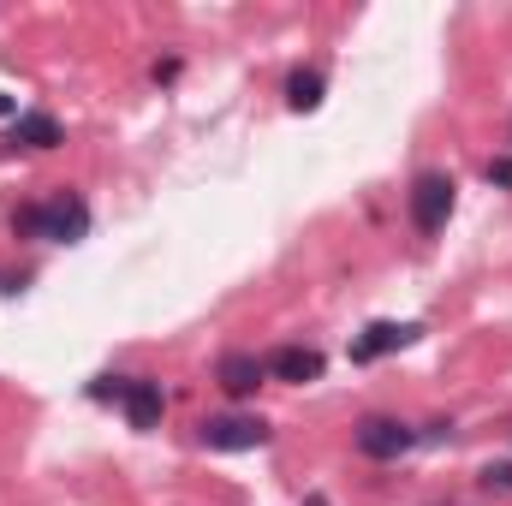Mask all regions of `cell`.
<instances>
[{
  "mask_svg": "<svg viewBox=\"0 0 512 506\" xmlns=\"http://www.w3.org/2000/svg\"><path fill=\"white\" fill-rule=\"evenodd\" d=\"M18 233H30V239H54V245H78L84 233H90V209H84V197H72V191H60V197H48V203H30L18 221H12Z\"/></svg>",
  "mask_w": 512,
  "mask_h": 506,
  "instance_id": "cell-1",
  "label": "cell"
},
{
  "mask_svg": "<svg viewBox=\"0 0 512 506\" xmlns=\"http://www.w3.org/2000/svg\"><path fill=\"white\" fill-rule=\"evenodd\" d=\"M90 393H96V399H120V405H126V417H131V429H155V423H161V411H167L161 381H149V376H131V381L102 376Z\"/></svg>",
  "mask_w": 512,
  "mask_h": 506,
  "instance_id": "cell-2",
  "label": "cell"
},
{
  "mask_svg": "<svg viewBox=\"0 0 512 506\" xmlns=\"http://www.w3.org/2000/svg\"><path fill=\"white\" fill-rule=\"evenodd\" d=\"M453 173H417V185H411V221H417V233H441L447 227V215H453Z\"/></svg>",
  "mask_w": 512,
  "mask_h": 506,
  "instance_id": "cell-3",
  "label": "cell"
},
{
  "mask_svg": "<svg viewBox=\"0 0 512 506\" xmlns=\"http://www.w3.org/2000/svg\"><path fill=\"white\" fill-rule=\"evenodd\" d=\"M197 441L209 453H251V447H268V423L262 417H209L197 429Z\"/></svg>",
  "mask_w": 512,
  "mask_h": 506,
  "instance_id": "cell-4",
  "label": "cell"
},
{
  "mask_svg": "<svg viewBox=\"0 0 512 506\" xmlns=\"http://www.w3.org/2000/svg\"><path fill=\"white\" fill-rule=\"evenodd\" d=\"M417 447V429H405L399 417H364L358 423V453L364 459H399Z\"/></svg>",
  "mask_w": 512,
  "mask_h": 506,
  "instance_id": "cell-5",
  "label": "cell"
},
{
  "mask_svg": "<svg viewBox=\"0 0 512 506\" xmlns=\"http://www.w3.org/2000/svg\"><path fill=\"white\" fill-rule=\"evenodd\" d=\"M423 328L417 322H370L358 340H352V364H376V358H387V352H399V346H411Z\"/></svg>",
  "mask_w": 512,
  "mask_h": 506,
  "instance_id": "cell-6",
  "label": "cell"
},
{
  "mask_svg": "<svg viewBox=\"0 0 512 506\" xmlns=\"http://www.w3.org/2000/svg\"><path fill=\"white\" fill-rule=\"evenodd\" d=\"M215 376H221V387H227L233 399H251L256 387H262V376H268V364H262V358H251V352H227Z\"/></svg>",
  "mask_w": 512,
  "mask_h": 506,
  "instance_id": "cell-7",
  "label": "cell"
},
{
  "mask_svg": "<svg viewBox=\"0 0 512 506\" xmlns=\"http://www.w3.org/2000/svg\"><path fill=\"white\" fill-rule=\"evenodd\" d=\"M268 376H280V381H316L322 376V352H310V346H280L274 358H268Z\"/></svg>",
  "mask_w": 512,
  "mask_h": 506,
  "instance_id": "cell-8",
  "label": "cell"
},
{
  "mask_svg": "<svg viewBox=\"0 0 512 506\" xmlns=\"http://www.w3.org/2000/svg\"><path fill=\"white\" fill-rule=\"evenodd\" d=\"M12 143H24V149H54V143H60V126H54L48 114H24V120H12Z\"/></svg>",
  "mask_w": 512,
  "mask_h": 506,
  "instance_id": "cell-9",
  "label": "cell"
},
{
  "mask_svg": "<svg viewBox=\"0 0 512 506\" xmlns=\"http://www.w3.org/2000/svg\"><path fill=\"white\" fill-rule=\"evenodd\" d=\"M286 108L292 114H316L322 108V78L316 72H292L286 78Z\"/></svg>",
  "mask_w": 512,
  "mask_h": 506,
  "instance_id": "cell-10",
  "label": "cell"
},
{
  "mask_svg": "<svg viewBox=\"0 0 512 506\" xmlns=\"http://www.w3.org/2000/svg\"><path fill=\"white\" fill-rule=\"evenodd\" d=\"M489 185H507L512 191V155H495V161H489Z\"/></svg>",
  "mask_w": 512,
  "mask_h": 506,
  "instance_id": "cell-11",
  "label": "cell"
},
{
  "mask_svg": "<svg viewBox=\"0 0 512 506\" xmlns=\"http://www.w3.org/2000/svg\"><path fill=\"white\" fill-rule=\"evenodd\" d=\"M483 477H489V489H512V465H489Z\"/></svg>",
  "mask_w": 512,
  "mask_h": 506,
  "instance_id": "cell-12",
  "label": "cell"
},
{
  "mask_svg": "<svg viewBox=\"0 0 512 506\" xmlns=\"http://www.w3.org/2000/svg\"><path fill=\"white\" fill-rule=\"evenodd\" d=\"M6 114H12V102H6V96H0V120H6Z\"/></svg>",
  "mask_w": 512,
  "mask_h": 506,
  "instance_id": "cell-13",
  "label": "cell"
}]
</instances>
